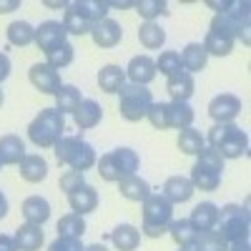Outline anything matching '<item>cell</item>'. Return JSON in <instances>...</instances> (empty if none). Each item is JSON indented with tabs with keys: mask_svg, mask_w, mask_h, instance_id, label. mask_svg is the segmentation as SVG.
<instances>
[{
	"mask_svg": "<svg viewBox=\"0 0 251 251\" xmlns=\"http://www.w3.org/2000/svg\"><path fill=\"white\" fill-rule=\"evenodd\" d=\"M108 18V3L98 0H78V3L66 5L63 15V28L71 35H91V30Z\"/></svg>",
	"mask_w": 251,
	"mask_h": 251,
	"instance_id": "6da1fadb",
	"label": "cell"
},
{
	"mask_svg": "<svg viewBox=\"0 0 251 251\" xmlns=\"http://www.w3.org/2000/svg\"><path fill=\"white\" fill-rule=\"evenodd\" d=\"M208 149H214L224 161L226 158H241L249 151V136L236 123H216L208 131Z\"/></svg>",
	"mask_w": 251,
	"mask_h": 251,
	"instance_id": "7a4b0ae2",
	"label": "cell"
},
{
	"mask_svg": "<svg viewBox=\"0 0 251 251\" xmlns=\"http://www.w3.org/2000/svg\"><path fill=\"white\" fill-rule=\"evenodd\" d=\"M98 176L103 181H108V183H118L123 178H128L138 171V166H141V158L133 149H128V146H121V149H113L108 153H103L98 161Z\"/></svg>",
	"mask_w": 251,
	"mask_h": 251,
	"instance_id": "3957f363",
	"label": "cell"
},
{
	"mask_svg": "<svg viewBox=\"0 0 251 251\" xmlns=\"http://www.w3.org/2000/svg\"><path fill=\"white\" fill-rule=\"evenodd\" d=\"M55 161L60 166H68L71 171H88L91 166H96L98 156L93 151V146L86 143L80 136H63L55 146Z\"/></svg>",
	"mask_w": 251,
	"mask_h": 251,
	"instance_id": "277c9868",
	"label": "cell"
},
{
	"mask_svg": "<svg viewBox=\"0 0 251 251\" xmlns=\"http://www.w3.org/2000/svg\"><path fill=\"white\" fill-rule=\"evenodd\" d=\"M66 131V118L55 108H43L28 126V138L38 146V149H53V146L63 138Z\"/></svg>",
	"mask_w": 251,
	"mask_h": 251,
	"instance_id": "5b68a950",
	"label": "cell"
},
{
	"mask_svg": "<svg viewBox=\"0 0 251 251\" xmlns=\"http://www.w3.org/2000/svg\"><path fill=\"white\" fill-rule=\"evenodd\" d=\"M174 221V203L163 194H151L143 201V228L149 239H161Z\"/></svg>",
	"mask_w": 251,
	"mask_h": 251,
	"instance_id": "8992f818",
	"label": "cell"
},
{
	"mask_svg": "<svg viewBox=\"0 0 251 251\" xmlns=\"http://www.w3.org/2000/svg\"><path fill=\"white\" fill-rule=\"evenodd\" d=\"M234 43H236V25H234V18L231 13H224V15H214L211 25H208V33L203 38V50L208 55H228L234 50Z\"/></svg>",
	"mask_w": 251,
	"mask_h": 251,
	"instance_id": "52a82bcc",
	"label": "cell"
},
{
	"mask_svg": "<svg viewBox=\"0 0 251 251\" xmlns=\"http://www.w3.org/2000/svg\"><path fill=\"white\" fill-rule=\"evenodd\" d=\"M221 178H224V158L214 149H203L199 153V161L194 163L188 181L199 191H216L221 186Z\"/></svg>",
	"mask_w": 251,
	"mask_h": 251,
	"instance_id": "ba28073f",
	"label": "cell"
},
{
	"mask_svg": "<svg viewBox=\"0 0 251 251\" xmlns=\"http://www.w3.org/2000/svg\"><path fill=\"white\" fill-rule=\"evenodd\" d=\"M214 231H216L226 244L249 239V208H246V206H239V203H226V206H221Z\"/></svg>",
	"mask_w": 251,
	"mask_h": 251,
	"instance_id": "9c48e42d",
	"label": "cell"
},
{
	"mask_svg": "<svg viewBox=\"0 0 251 251\" xmlns=\"http://www.w3.org/2000/svg\"><path fill=\"white\" fill-rule=\"evenodd\" d=\"M118 113L126 118V121H141L149 116L151 106H153V96L146 86H136V83H126V86L118 91Z\"/></svg>",
	"mask_w": 251,
	"mask_h": 251,
	"instance_id": "30bf717a",
	"label": "cell"
},
{
	"mask_svg": "<svg viewBox=\"0 0 251 251\" xmlns=\"http://www.w3.org/2000/svg\"><path fill=\"white\" fill-rule=\"evenodd\" d=\"M66 28H63L60 20H46V23H40L35 28V40L33 43L38 46V50H43V53H50L53 48L63 46L66 43Z\"/></svg>",
	"mask_w": 251,
	"mask_h": 251,
	"instance_id": "8fae6325",
	"label": "cell"
},
{
	"mask_svg": "<svg viewBox=\"0 0 251 251\" xmlns=\"http://www.w3.org/2000/svg\"><path fill=\"white\" fill-rule=\"evenodd\" d=\"M239 113H241V100L234 93H221L208 103V116L216 123H234Z\"/></svg>",
	"mask_w": 251,
	"mask_h": 251,
	"instance_id": "7c38bea8",
	"label": "cell"
},
{
	"mask_svg": "<svg viewBox=\"0 0 251 251\" xmlns=\"http://www.w3.org/2000/svg\"><path fill=\"white\" fill-rule=\"evenodd\" d=\"M28 78H30V83L40 93H50V96H55V91L63 86L60 73L55 68H50L48 63H35V66L28 71Z\"/></svg>",
	"mask_w": 251,
	"mask_h": 251,
	"instance_id": "4fadbf2b",
	"label": "cell"
},
{
	"mask_svg": "<svg viewBox=\"0 0 251 251\" xmlns=\"http://www.w3.org/2000/svg\"><path fill=\"white\" fill-rule=\"evenodd\" d=\"M126 78L136 86H149V83L156 78V60L149 55H136L131 58L128 68H126Z\"/></svg>",
	"mask_w": 251,
	"mask_h": 251,
	"instance_id": "5bb4252c",
	"label": "cell"
},
{
	"mask_svg": "<svg viewBox=\"0 0 251 251\" xmlns=\"http://www.w3.org/2000/svg\"><path fill=\"white\" fill-rule=\"evenodd\" d=\"M91 38H93V43L98 48H116L121 43V38H123V28H121V23L106 18L91 30Z\"/></svg>",
	"mask_w": 251,
	"mask_h": 251,
	"instance_id": "9a60e30c",
	"label": "cell"
},
{
	"mask_svg": "<svg viewBox=\"0 0 251 251\" xmlns=\"http://www.w3.org/2000/svg\"><path fill=\"white\" fill-rule=\"evenodd\" d=\"M216 219H219V206L211 203V201H203L199 206H194V211H191V221L194 228L199 234H208V231H214L216 228Z\"/></svg>",
	"mask_w": 251,
	"mask_h": 251,
	"instance_id": "2e32d148",
	"label": "cell"
},
{
	"mask_svg": "<svg viewBox=\"0 0 251 251\" xmlns=\"http://www.w3.org/2000/svg\"><path fill=\"white\" fill-rule=\"evenodd\" d=\"M28 153H25V143L20 136H3L0 138V163L3 166H20V161H23Z\"/></svg>",
	"mask_w": 251,
	"mask_h": 251,
	"instance_id": "e0dca14e",
	"label": "cell"
},
{
	"mask_svg": "<svg viewBox=\"0 0 251 251\" xmlns=\"http://www.w3.org/2000/svg\"><path fill=\"white\" fill-rule=\"evenodd\" d=\"M68 206L73 208V214H80V216H86L91 211H96L98 208V191L93 186H80L78 191L68 194Z\"/></svg>",
	"mask_w": 251,
	"mask_h": 251,
	"instance_id": "ac0fdd59",
	"label": "cell"
},
{
	"mask_svg": "<svg viewBox=\"0 0 251 251\" xmlns=\"http://www.w3.org/2000/svg\"><path fill=\"white\" fill-rule=\"evenodd\" d=\"M194 88H196V83H194V75L191 73H176L171 75L169 80H166V91H169L171 100L176 103H188V98L194 96Z\"/></svg>",
	"mask_w": 251,
	"mask_h": 251,
	"instance_id": "d6986e66",
	"label": "cell"
},
{
	"mask_svg": "<svg viewBox=\"0 0 251 251\" xmlns=\"http://www.w3.org/2000/svg\"><path fill=\"white\" fill-rule=\"evenodd\" d=\"M100 118H103V108L98 106L96 100H91V98H83V103L73 113V121H75V126H78L80 131L96 128V126L100 123Z\"/></svg>",
	"mask_w": 251,
	"mask_h": 251,
	"instance_id": "ffe728a7",
	"label": "cell"
},
{
	"mask_svg": "<svg viewBox=\"0 0 251 251\" xmlns=\"http://www.w3.org/2000/svg\"><path fill=\"white\" fill-rule=\"evenodd\" d=\"M194 183L188 181L186 176H171V178H166L163 183V196L169 199L171 203H186L188 199L194 196Z\"/></svg>",
	"mask_w": 251,
	"mask_h": 251,
	"instance_id": "44dd1931",
	"label": "cell"
},
{
	"mask_svg": "<svg viewBox=\"0 0 251 251\" xmlns=\"http://www.w3.org/2000/svg\"><path fill=\"white\" fill-rule=\"evenodd\" d=\"M15 246L18 251H40L43 246V228L35 224H23L15 228Z\"/></svg>",
	"mask_w": 251,
	"mask_h": 251,
	"instance_id": "7402d4cb",
	"label": "cell"
},
{
	"mask_svg": "<svg viewBox=\"0 0 251 251\" xmlns=\"http://www.w3.org/2000/svg\"><path fill=\"white\" fill-rule=\"evenodd\" d=\"M118 191H121L123 199L143 203L146 199L151 196V186H149V181H146V178H141L138 174H133V176H128V178L118 181Z\"/></svg>",
	"mask_w": 251,
	"mask_h": 251,
	"instance_id": "603a6c76",
	"label": "cell"
},
{
	"mask_svg": "<svg viewBox=\"0 0 251 251\" xmlns=\"http://www.w3.org/2000/svg\"><path fill=\"white\" fill-rule=\"evenodd\" d=\"M20 176H23V181H28V183L46 181V176H48V163H46V158L38 156V153L25 156L23 161H20Z\"/></svg>",
	"mask_w": 251,
	"mask_h": 251,
	"instance_id": "cb8c5ba5",
	"label": "cell"
},
{
	"mask_svg": "<svg viewBox=\"0 0 251 251\" xmlns=\"http://www.w3.org/2000/svg\"><path fill=\"white\" fill-rule=\"evenodd\" d=\"M98 86H100L103 93H118L126 86V68L113 66V63L103 66L100 73H98Z\"/></svg>",
	"mask_w": 251,
	"mask_h": 251,
	"instance_id": "d4e9b609",
	"label": "cell"
},
{
	"mask_svg": "<svg viewBox=\"0 0 251 251\" xmlns=\"http://www.w3.org/2000/svg\"><path fill=\"white\" fill-rule=\"evenodd\" d=\"M23 216H25V224L43 226L50 219V203L40 196H30L23 201Z\"/></svg>",
	"mask_w": 251,
	"mask_h": 251,
	"instance_id": "484cf974",
	"label": "cell"
},
{
	"mask_svg": "<svg viewBox=\"0 0 251 251\" xmlns=\"http://www.w3.org/2000/svg\"><path fill=\"white\" fill-rule=\"evenodd\" d=\"M111 241L118 251H136L141 244V231L131 224H121L111 231Z\"/></svg>",
	"mask_w": 251,
	"mask_h": 251,
	"instance_id": "4316f807",
	"label": "cell"
},
{
	"mask_svg": "<svg viewBox=\"0 0 251 251\" xmlns=\"http://www.w3.org/2000/svg\"><path fill=\"white\" fill-rule=\"evenodd\" d=\"M166 113H169V128L183 131V128H191L194 123V108L188 103H166Z\"/></svg>",
	"mask_w": 251,
	"mask_h": 251,
	"instance_id": "83f0119b",
	"label": "cell"
},
{
	"mask_svg": "<svg viewBox=\"0 0 251 251\" xmlns=\"http://www.w3.org/2000/svg\"><path fill=\"white\" fill-rule=\"evenodd\" d=\"M181 63H183V71L186 73H199L206 68V63H208V53L203 50L201 43H188L181 53Z\"/></svg>",
	"mask_w": 251,
	"mask_h": 251,
	"instance_id": "f1b7e54d",
	"label": "cell"
},
{
	"mask_svg": "<svg viewBox=\"0 0 251 251\" xmlns=\"http://www.w3.org/2000/svg\"><path fill=\"white\" fill-rule=\"evenodd\" d=\"M169 234H171V239L176 241V246H178V249H183V246H194V241L199 239V231L194 228V224L188 221V219L171 221Z\"/></svg>",
	"mask_w": 251,
	"mask_h": 251,
	"instance_id": "f546056e",
	"label": "cell"
},
{
	"mask_svg": "<svg viewBox=\"0 0 251 251\" xmlns=\"http://www.w3.org/2000/svg\"><path fill=\"white\" fill-rule=\"evenodd\" d=\"M138 40L146 50H158L166 43V30L158 23H143L138 28Z\"/></svg>",
	"mask_w": 251,
	"mask_h": 251,
	"instance_id": "4dcf8cb0",
	"label": "cell"
},
{
	"mask_svg": "<svg viewBox=\"0 0 251 251\" xmlns=\"http://www.w3.org/2000/svg\"><path fill=\"white\" fill-rule=\"evenodd\" d=\"M80 103H83V98L75 86H60L55 91V111H60V113H75Z\"/></svg>",
	"mask_w": 251,
	"mask_h": 251,
	"instance_id": "1f68e13d",
	"label": "cell"
},
{
	"mask_svg": "<svg viewBox=\"0 0 251 251\" xmlns=\"http://www.w3.org/2000/svg\"><path fill=\"white\" fill-rule=\"evenodd\" d=\"M206 149V138L201 136V131H196L194 126L191 128H183L178 133V151L188 153V156H199Z\"/></svg>",
	"mask_w": 251,
	"mask_h": 251,
	"instance_id": "d6a6232c",
	"label": "cell"
},
{
	"mask_svg": "<svg viewBox=\"0 0 251 251\" xmlns=\"http://www.w3.org/2000/svg\"><path fill=\"white\" fill-rule=\"evenodd\" d=\"M8 40L10 46H30L35 40V28L30 23H25V20H15V23L8 25Z\"/></svg>",
	"mask_w": 251,
	"mask_h": 251,
	"instance_id": "836d02e7",
	"label": "cell"
},
{
	"mask_svg": "<svg viewBox=\"0 0 251 251\" xmlns=\"http://www.w3.org/2000/svg\"><path fill=\"white\" fill-rule=\"evenodd\" d=\"M86 234V221H83L80 214H66L58 221V236H73L80 239Z\"/></svg>",
	"mask_w": 251,
	"mask_h": 251,
	"instance_id": "e575fe53",
	"label": "cell"
},
{
	"mask_svg": "<svg viewBox=\"0 0 251 251\" xmlns=\"http://www.w3.org/2000/svg\"><path fill=\"white\" fill-rule=\"evenodd\" d=\"M156 71H161L166 78H171L176 73H183V63H181V53L176 50H163L156 58Z\"/></svg>",
	"mask_w": 251,
	"mask_h": 251,
	"instance_id": "d590c367",
	"label": "cell"
},
{
	"mask_svg": "<svg viewBox=\"0 0 251 251\" xmlns=\"http://www.w3.org/2000/svg\"><path fill=\"white\" fill-rule=\"evenodd\" d=\"M46 55H48V66L55 68V71H60V68H66V66H71V63H73V58H75V48L66 40L63 46L53 48V50L46 53Z\"/></svg>",
	"mask_w": 251,
	"mask_h": 251,
	"instance_id": "8d00e7d4",
	"label": "cell"
},
{
	"mask_svg": "<svg viewBox=\"0 0 251 251\" xmlns=\"http://www.w3.org/2000/svg\"><path fill=\"white\" fill-rule=\"evenodd\" d=\"M133 8H136V13L146 20V23H156L158 15H166V8L169 5H166L163 0H138Z\"/></svg>",
	"mask_w": 251,
	"mask_h": 251,
	"instance_id": "74e56055",
	"label": "cell"
},
{
	"mask_svg": "<svg viewBox=\"0 0 251 251\" xmlns=\"http://www.w3.org/2000/svg\"><path fill=\"white\" fill-rule=\"evenodd\" d=\"M191 249L194 251H228V244L216 231H208V234H199Z\"/></svg>",
	"mask_w": 251,
	"mask_h": 251,
	"instance_id": "f35d334b",
	"label": "cell"
},
{
	"mask_svg": "<svg viewBox=\"0 0 251 251\" xmlns=\"http://www.w3.org/2000/svg\"><path fill=\"white\" fill-rule=\"evenodd\" d=\"M80 186H86V176H83L80 171H66L60 176V191L73 194V191H78Z\"/></svg>",
	"mask_w": 251,
	"mask_h": 251,
	"instance_id": "ab89813d",
	"label": "cell"
},
{
	"mask_svg": "<svg viewBox=\"0 0 251 251\" xmlns=\"http://www.w3.org/2000/svg\"><path fill=\"white\" fill-rule=\"evenodd\" d=\"M146 118H149L151 126H153V128H158V131L169 128V113H166V103H153Z\"/></svg>",
	"mask_w": 251,
	"mask_h": 251,
	"instance_id": "60d3db41",
	"label": "cell"
},
{
	"mask_svg": "<svg viewBox=\"0 0 251 251\" xmlns=\"http://www.w3.org/2000/svg\"><path fill=\"white\" fill-rule=\"evenodd\" d=\"M48 251H86V246L80 244V239H73V236H58Z\"/></svg>",
	"mask_w": 251,
	"mask_h": 251,
	"instance_id": "b9f144b4",
	"label": "cell"
},
{
	"mask_svg": "<svg viewBox=\"0 0 251 251\" xmlns=\"http://www.w3.org/2000/svg\"><path fill=\"white\" fill-rule=\"evenodd\" d=\"M206 5H208V8H214L216 15H224V13L231 10L236 3H234V0H224V3H219V0H206Z\"/></svg>",
	"mask_w": 251,
	"mask_h": 251,
	"instance_id": "7bdbcfd3",
	"label": "cell"
},
{
	"mask_svg": "<svg viewBox=\"0 0 251 251\" xmlns=\"http://www.w3.org/2000/svg\"><path fill=\"white\" fill-rule=\"evenodd\" d=\"M10 75V58L5 53H0V83Z\"/></svg>",
	"mask_w": 251,
	"mask_h": 251,
	"instance_id": "ee69618b",
	"label": "cell"
},
{
	"mask_svg": "<svg viewBox=\"0 0 251 251\" xmlns=\"http://www.w3.org/2000/svg\"><path fill=\"white\" fill-rule=\"evenodd\" d=\"M0 251H18L15 239H13V236H8V234H0Z\"/></svg>",
	"mask_w": 251,
	"mask_h": 251,
	"instance_id": "f6af8a7d",
	"label": "cell"
},
{
	"mask_svg": "<svg viewBox=\"0 0 251 251\" xmlns=\"http://www.w3.org/2000/svg\"><path fill=\"white\" fill-rule=\"evenodd\" d=\"M18 8H20V0H0V15L10 13V10H18Z\"/></svg>",
	"mask_w": 251,
	"mask_h": 251,
	"instance_id": "bcb514c9",
	"label": "cell"
},
{
	"mask_svg": "<svg viewBox=\"0 0 251 251\" xmlns=\"http://www.w3.org/2000/svg\"><path fill=\"white\" fill-rule=\"evenodd\" d=\"M8 216V199H5V194L0 191V219H5Z\"/></svg>",
	"mask_w": 251,
	"mask_h": 251,
	"instance_id": "7dc6e473",
	"label": "cell"
},
{
	"mask_svg": "<svg viewBox=\"0 0 251 251\" xmlns=\"http://www.w3.org/2000/svg\"><path fill=\"white\" fill-rule=\"evenodd\" d=\"M86 251H108L103 244H91V246H86Z\"/></svg>",
	"mask_w": 251,
	"mask_h": 251,
	"instance_id": "c3c4849f",
	"label": "cell"
},
{
	"mask_svg": "<svg viewBox=\"0 0 251 251\" xmlns=\"http://www.w3.org/2000/svg\"><path fill=\"white\" fill-rule=\"evenodd\" d=\"M3 100H5V96H3V91H0V106H3Z\"/></svg>",
	"mask_w": 251,
	"mask_h": 251,
	"instance_id": "681fc988",
	"label": "cell"
},
{
	"mask_svg": "<svg viewBox=\"0 0 251 251\" xmlns=\"http://www.w3.org/2000/svg\"><path fill=\"white\" fill-rule=\"evenodd\" d=\"M178 251H194L191 246H183V249H178Z\"/></svg>",
	"mask_w": 251,
	"mask_h": 251,
	"instance_id": "f907efd6",
	"label": "cell"
},
{
	"mask_svg": "<svg viewBox=\"0 0 251 251\" xmlns=\"http://www.w3.org/2000/svg\"><path fill=\"white\" fill-rule=\"evenodd\" d=\"M0 166H3V163H0Z\"/></svg>",
	"mask_w": 251,
	"mask_h": 251,
	"instance_id": "816d5d0a",
	"label": "cell"
}]
</instances>
